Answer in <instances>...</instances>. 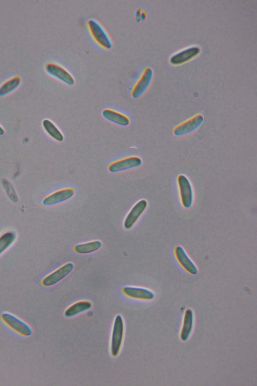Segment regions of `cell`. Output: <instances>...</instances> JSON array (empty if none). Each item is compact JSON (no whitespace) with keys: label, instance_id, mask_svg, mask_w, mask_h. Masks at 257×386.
Here are the masks:
<instances>
[{"label":"cell","instance_id":"obj_17","mask_svg":"<svg viewBox=\"0 0 257 386\" xmlns=\"http://www.w3.org/2000/svg\"><path fill=\"white\" fill-rule=\"evenodd\" d=\"M102 245L99 240H94L75 245L73 250L79 254H89L97 251Z\"/></svg>","mask_w":257,"mask_h":386},{"label":"cell","instance_id":"obj_18","mask_svg":"<svg viewBox=\"0 0 257 386\" xmlns=\"http://www.w3.org/2000/svg\"><path fill=\"white\" fill-rule=\"evenodd\" d=\"M91 307L92 304L90 302L86 301H79L68 307L65 311L64 316L67 318H71L89 310Z\"/></svg>","mask_w":257,"mask_h":386},{"label":"cell","instance_id":"obj_13","mask_svg":"<svg viewBox=\"0 0 257 386\" xmlns=\"http://www.w3.org/2000/svg\"><path fill=\"white\" fill-rule=\"evenodd\" d=\"M175 253L178 262L187 271L192 274L198 273L196 265L182 246H177L175 248Z\"/></svg>","mask_w":257,"mask_h":386},{"label":"cell","instance_id":"obj_19","mask_svg":"<svg viewBox=\"0 0 257 386\" xmlns=\"http://www.w3.org/2000/svg\"><path fill=\"white\" fill-rule=\"evenodd\" d=\"M17 237L16 232L12 230L6 231L0 235V255L14 244Z\"/></svg>","mask_w":257,"mask_h":386},{"label":"cell","instance_id":"obj_1","mask_svg":"<svg viewBox=\"0 0 257 386\" xmlns=\"http://www.w3.org/2000/svg\"><path fill=\"white\" fill-rule=\"evenodd\" d=\"M124 330L123 318L118 314L115 317L111 332L110 352L113 357L117 356L119 353L123 341Z\"/></svg>","mask_w":257,"mask_h":386},{"label":"cell","instance_id":"obj_20","mask_svg":"<svg viewBox=\"0 0 257 386\" xmlns=\"http://www.w3.org/2000/svg\"><path fill=\"white\" fill-rule=\"evenodd\" d=\"M42 126L46 132L55 140L62 142L64 136L61 131L55 124L48 119H44L42 122Z\"/></svg>","mask_w":257,"mask_h":386},{"label":"cell","instance_id":"obj_14","mask_svg":"<svg viewBox=\"0 0 257 386\" xmlns=\"http://www.w3.org/2000/svg\"><path fill=\"white\" fill-rule=\"evenodd\" d=\"M122 292L126 296L134 299L151 300L155 297V294L152 291L144 287L137 286H125Z\"/></svg>","mask_w":257,"mask_h":386},{"label":"cell","instance_id":"obj_7","mask_svg":"<svg viewBox=\"0 0 257 386\" xmlns=\"http://www.w3.org/2000/svg\"><path fill=\"white\" fill-rule=\"evenodd\" d=\"M147 206L148 203L145 200H141L134 205L124 220L123 227L124 229L129 230L134 226L146 210Z\"/></svg>","mask_w":257,"mask_h":386},{"label":"cell","instance_id":"obj_15","mask_svg":"<svg viewBox=\"0 0 257 386\" xmlns=\"http://www.w3.org/2000/svg\"><path fill=\"white\" fill-rule=\"evenodd\" d=\"M193 313L188 309L186 310L180 334V338L182 341H187L190 337L193 327Z\"/></svg>","mask_w":257,"mask_h":386},{"label":"cell","instance_id":"obj_9","mask_svg":"<svg viewBox=\"0 0 257 386\" xmlns=\"http://www.w3.org/2000/svg\"><path fill=\"white\" fill-rule=\"evenodd\" d=\"M153 77V70L149 67H146L141 76L133 87L131 94L135 99L142 95L150 86Z\"/></svg>","mask_w":257,"mask_h":386},{"label":"cell","instance_id":"obj_8","mask_svg":"<svg viewBox=\"0 0 257 386\" xmlns=\"http://www.w3.org/2000/svg\"><path fill=\"white\" fill-rule=\"evenodd\" d=\"M45 70L49 74L68 85H73L75 83L72 75L63 67L57 64L47 63L45 66Z\"/></svg>","mask_w":257,"mask_h":386},{"label":"cell","instance_id":"obj_11","mask_svg":"<svg viewBox=\"0 0 257 386\" xmlns=\"http://www.w3.org/2000/svg\"><path fill=\"white\" fill-rule=\"evenodd\" d=\"M75 194V190L72 188H67L55 191L45 198L42 204L44 206L55 205L71 198Z\"/></svg>","mask_w":257,"mask_h":386},{"label":"cell","instance_id":"obj_16","mask_svg":"<svg viewBox=\"0 0 257 386\" xmlns=\"http://www.w3.org/2000/svg\"><path fill=\"white\" fill-rule=\"evenodd\" d=\"M102 114L106 120L120 126H125L130 123V120L126 116L111 109H104Z\"/></svg>","mask_w":257,"mask_h":386},{"label":"cell","instance_id":"obj_6","mask_svg":"<svg viewBox=\"0 0 257 386\" xmlns=\"http://www.w3.org/2000/svg\"><path fill=\"white\" fill-rule=\"evenodd\" d=\"M182 204L185 208H190L193 202V191L191 184L184 175H179L177 178Z\"/></svg>","mask_w":257,"mask_h":386},{"label":"cell","instance_id":"obj_12","mask_svg":"<svg viewBox=\"0 0 257 386\" xmlns=\"http://www.w3.org/2000/svg\"><path fill=\"white\" fill-rule=\"evenodd\" d=\"M141 159L137 156L128 157L110 164L108 166V170L112 172H117L121 171L138 167L142 165Z\"/></svg>","mask_w":257,"mask_h":386},{"label":"cell","instance_id":"obj_4","mask_svg":"<svg viewBox=\"0 0 257 386\" xmlns=\"http://www.w3.org/2000/svg\"><path fill=\"white\" fill-rule=\"evenodd\" d=\"M74 265L72 262H68L51 273L46 276L42 280V284L45 287L56 284L65 278L73 270Z\"/></svg>","mask_w":257,"mask_h":386},{"label":"cell","instance_id":"obj_5","mask_svg":"<svg viewBox=\"0 0 257 386\" xmlns=\"http://www.w3.org/2000/svg\"><path fill=\"white\" fill-rule=\"evenodd\" d=\"M204 117L198 114L176 126L173 130L175 136H181L189 134L198 129L203 123Z\"/></svg>","mask_w":257,"mask_h":386},{"label":"cell","instance_id":"obj_10","mask_svg":"<svg viewBox=\"0 0 257 386\" xmlns=\"http://www.w3.org/2000/svg\"><path fill=\"white\" fill-rule=\"evenodd\" d=\"M200 52L201 49L198 46L187 48L173 55L170 59V62L174 65L182 64L198 56Z\"/></svg>","mask_w":257,"mask_h":386},{"label":"cell","instance_id":"obj_2","mask_svg":"<svg viewBox=\"0 0 257 386\" xmlns=\"http://www.w3.org/2000/svg\"><path fill=\"white\" fill-rule=\"evenodd\" d=\"M2 320L9 327L20 335L28 337L32 334L31 327L24 321L9 312H4L1 315Z\"/></svg>","mask_w":257,"mask_h":386},{"label":"cell","instance_id":"obj_3","mask_svg":"<svg viewBox=\"0 0 257 386\" xmlns=\"http://www.w3.org/2000/svg\"><path fill=\"white\" fill-rule=\"evenodd\" d=\"M87 26L91 35L98 45L105 49L112 47L110 38L99 23L94 19H90L87 22Z\"/></svg>","mask_w":257,"mask_h":386},{"label":"cell","instance_id":"obj_22","mask_svg":"<svg viewBox=\"0 0 257 386\" xmlns=\"http://www.w3.org/2000/svg\"><path fill=\"white\" fill-rule=\"evenodd\" d=\"M2 185L5 189L8 197L14 202H17L18 196L13 185L7 179L2 180Z\"/></svg>","mask_w":257,"mask_h":386},{"label":"cell","instance_id":"obj_23","mask_svg":"<svg viewBox=\"0 0 257 386\" xmlns=\"http://www.w3.org/2000/svg\"><path fill=\"white\" fill-rule=\"evenodd\" d=\"M5 134V131L4 129L0 125V136L3 135Z\"/></svg>","mask_w":257,"mask_h":386},{"label":"cell","instance_id":"obj_21","mask_svg":"<svg viewBox=\"0 0 257 386\" xmlns=\"http://www.w3.org/2000/svg\"><path fill=\"white\" fill-rule=\"evenodd\" d=\"M21 80L20 77L15 76L3 83L0 86V96H4L17 89Z\"/></svg>","mask_w":257,"mask_h":386}]
</instances>
